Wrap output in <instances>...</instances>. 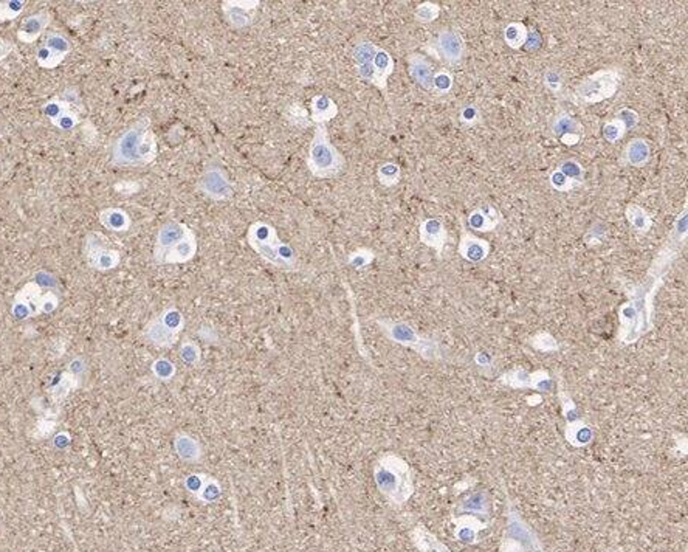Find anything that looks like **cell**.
<instances>
[{
    "instance_id": "26",
    "label": "cell",
    "mask_w": 688,
    "mask_h": 552,
    "mask_svg": "<svg viewBox=\"0 0 688 552\" xmlns=\"http://www.w3.org/2000/svg\"><path fill=\"white\" fill-rule=\"evenodd\" d=\"M338 115V106L327 95H315L310 101V121L326 124Z\"/></svg>"
},
{
    "instance_id": "56",
    "label": "cell",
    "mask_w": 688,
    "mask_h": 552,
    "mask_svg": "<svg viewBox=\"0 0 688 552\" xmlns=\"http://www.w3.org/2000/svg\"><path fill=\"white\" fill-rule=\"evenodd\" d=\"M59 306V298L58 295L49 290L42 293L41 301H39V314H51Z\"/></svg>"
},
{
    "instance_id": "17",
    "label": "cell",
    "mask_w": 688,
    "mask_h": 552,
    "mask_svg": "<svg viewBox=\"0 0 688 552\" xmlns=\"http://www.w3.org/2000/svg\"><path fill=\"white\" fill-rule=\"evenodd\" d=\"M419 238L422 244L433 248L437 253V258H441L448 240V231L439 217H426L419 225Z\"/></svg>"
},
{
    "instance_id": "58",
    "label": "cell",
    "mask_w": 688,
    "mask_h": 552,
    "mask_svg": "<svg viewBox=\"0 0 688 552\" xmlns=\"http://www.w3.org/2000/svg\"><path fill=\"white\" fill-rule=\"evenodd\" d=\"M35 283L41 287V289H47V290H51L54 292L58 289V281H56V278H54L51 274H49V271H39V274L35 276Z\"/></svg>"
},
{
    "instance_id": "50",
    "label": "cell",
    "mask_w": 688,
    "mask_h": 552,
    "mask_svg": "<svg viewBox=\"0 0 688 552\" xmlns=\"http://www.w3.org/2000/svg\"><path fill=\"white\" fill-rule=\"evenodd\" d=\"M152 372L154 376L163 382H169L171 379H174L176 376V364L168 359H157L152 363Z\"/></svg>"
},
{
    "instance_id": "9",
    "label": "cell",
    "mask_w": 688,
    "mask_h": 552,
    "mask_svg": "<svg viewBox=\"0 0 688 552\" xmlns=\"http://www.w3.org/2000/svg\"><path fill=\"white\" fill-rule=\"evenodd\" d=\"M149 129H151V118L149 116H142V118H138L130 128L124 130L113 145L112 160H111L112 165L120 168L140 166L138 147L140 143H142L143 135Z\"/></svg>"
},
{
    "instance_id": "63",
    "label": "cell",
    "mask_w": 688,
    "mask_h": 552,
    "mask_svg": "<svg viewBox=\"0 0 688 552\" xmlns=\"http://www.w3.org/2000/svg\"><path fill=\"white\" fill-rule=\"evenodd\" d=\"M115 190L121 194H134L138 190V185L130 183V182H121V183L115 185Z\"/></svg>"
},
{
    "instance_id": "8",
    "label": "cell",
    "mask_w": 688,
    "mask_h": 552,
    "mask_svg": "<svg viewBox=\"0 0 688 552\" xmlns=\"http://www.w3.org/2000/svg\"><path fill=\"white\" fill-rule=\"evenodd\" d=\"M183 328L185 318L182 312L176 307H168L146 324V328L143 329V337L147 343L157 348H171L178 341L180 332L183 331Z\"/></svg>"
},
{
    "instance_id": "16",
    "label": "cell",
    "mask_w": 688,
    "mask_h": 552,
    "mask_svg": "<svg viewBox=\"0 0 688 552\" xmlns=\"http://www.w3.org/2000/svg\"><path fill=\"white\" fill-rule=\"evenodd\" d=\"M199 190L213 200H226L233 196V186L221 168H209L199 180Z\"/></svg>"
},
{
    "instance_id": "53",
    "label": "cell",
    "mask_w": 688,
    "mask_h": 552,
    "mask_svg": "<svg viewBox=\"0 0 688 552\" xmlns=\"http://www.w3.org/2000/svg\"><path fill=\"white\" fill-rule=\"evenodd\" d=\"M549 183L552 188L555 191H558V192H570L574 188H577V183L572 182V180H569V178L560 173L558 169H553L551 176H549Z\"/></svg>"
},
{
    "instance_id": "29",
    "label": "cell",
    "mask_w": 688,
    "mask_h": 552,
    "mask_svg": "<svg viewBox=\"0 0 688 552\" xmlns=\"http://www.w3.org/2000/svg\"><path fill=\"white\" fill-rule=\"evenodd\" d=\"M412 543L420 552H451V549L429 532L424 525H417L411 531Z\"/></svg>"
},
{
    "instance_id": "18",
    "label": "cell",
    "mask_w": 688,
    "mask_h": 552,
    "mask_svg": "<svg viewBox=\"0 0 688 552\" xmlns=\"http://www.w3.org/2000/svg\"><path fill=\"white\" fill-rule=\"evenodd\" d=\"M259 5V2H242V0H226L222 4V10L226 22L230 23L233 28H245L248 25H252L254 20V10Z\"/></svg>"
},
{
    "instance_id": "13",
    "label": "cell",
    "mask_w": 688,
    "mask_h": 552,
    "mask_svg": "<svg viewBox=\"0 0 688 552\" xmlns=\"http://www.w3.org/2000/svg\"><path fill=\"white\" fill-rule=\"evenodd\" d=\"M188 231H190V228L182 222L169 221L166 223H163L157 233V239H155V247H154L155 262L163 264L168 252L186 236Z\"/></svg>"
},
{
    "instance_id": "48",
    "label": "cell",
    "mask_w": 688,
    "mask_h": 552,
    "mask_svg": "<svg viewBox=\"0 0 688 552\" xmlns=\"http://www.w3.org/2000/svg\"><path fill=\"white\" fill-rule=\"evenodd\" d=\"M375 258V254L374 252L371 250V248H358V250L355 252H352L349 254V258H348V264L350 267H354L355 270H362V269H366L369 264L374 261Z\"/></svg>"
},
{
    "instance_id": "2",
    "label": "cell",
    "mask_w": 688,
    "mask_h": 552,
    "mask_svg": "<svg viewBox=\"0 0 688 552\" xmlns=\"http://www.w3.org/2000/svg\"><path fill=\"white\" fill-rule=\"evenodd\" d=\"M374 481L379 492L395 508L403 506L414 493V473L402 456L381 455L374 465Z\"/></svg>"
},
{
    "instance_id": "55",
    "label": "cell",
    "mask_w": 688,
    "mask_h": 552,
    "mask_svg": "<svg viewBox=\"0 0 688 552\" xmlns=\"http://www.w3.org/2000/svg\"><path fill=\"white\" fill-rule=\"evenodd\" d=\"M614 118L620 120L623 123V126H625V129H627V132L637 128L639 123H640V115L634 111V109H629V107H622L620 111H617Z\"/></svg>"
},
{
    "instance_id": "60",
    "label": "cell",
    "mask_w": 688,
    "mask_h": 552,
    "mask_svg": "<svg viewBox=\"0 0 688 552\" xmlns=\"http://www.w3.org/2000/svg\"><path fill=\"white\" fill-rule=\"evenodd\" d=\"M543 44V39H541V35L538 33L536 30H529L527 31V39H526V44H524V49L532 51V50H538L539 47H541Z\"/></svg>"
},
{
    "instance_id": "4",
    "label": "cell",
    "mask_w": 688,
    "mask_h": 552,
    "mask_svg": "<svg viewBox=\"0 0 688 552\" xmlns=\"http://www.w3.org/2000/svg\"><path fill=\"white\" fill-rule=\"evenodd\" d=\"M377 324L388 340L412 349L422 359L428 362H439L445 360V357H447V351L439 341L420 336L410 323L391 320V318H380V320H377Z\"/></svg>"
},
{
    "instance_id": "15",
    "label": "cell",
    "mask_w": 688,
    "mask_h": 552,
    "mask_svg": "<svg viewBox=\"0 0 688 552\" xmlns=\"http://www.w3.org/2000/svg\"><path fill=\"white\" fill-rule=\"evenodd\" d=\"M453 525H455V539L457 541L462 545H476L479 534L490 526V520L468 514H455Z\"/></svg>"
},
{
    "instance_id": "61",
    "label": "cell",
    "mask_w": 688,
    "mask_h": 552,
    "mask_svg": "<svg viewBox=\"0 0 688 552\" xmlns=\"http://www.w3.org/2000/svg\"><path fill=\"white\" fill-rule=\"evenodd\" d=\"M474 363L478 364L479 368L490 369L491 364H493V359H491V355L489 352L479 351V352H476V355H474Z\"/></svg>"
},
{
    "instance_id": "42",
    "label": "cell",
    "mask_w": 688,
    "mask_h": 552,
    "mask_svg": "<svg viewBox=\"0 0 688 552\" xmlns=\"http://www.w3.org/2000/svg\"><path fill=\"white\" fill-rule=\"evenodd\" d=\"M380 47L375 45L371 41H362L355 45L354 51H352V58H354L355 66H362L364 62H369L374 59L375 53L379 51Z\"/></svg>"
},
{
    "instance_id": "35",
    "label": "cell",
    "mask_w": 688,
    "mask_h": 552,
    "mask_svg": "<svg viewBox=\"0 0 688 552\" xmlns=\"http://www.w3.org/2000/svg\"><path fill=\"white\" fill-rule=\"evenodd\" d=\"M157 152H159L157 138H155L154 132L149 129L143 135L142 143H140V147H138L140 166H145V165H149V163H152L155 160V157H157Z\"/></svg>"
},
{
    "instance_id": "34",
    "label": "cell",
    "mask_w": 688,
    "mask_h": 552,
    "mask_svg": "<svg viewBox=\"0 0 688 552\" xmlns=\"http://www.w3.org/2000/svg\"><path fill=\"white\" fill-rule=\"evenodd\" d=\"M527 27L522 22H510L507 23L503 31L504 42L510 47L512 50H521L527 39Z\"/></svg>"
},
{
    "instance_id": "10",
    "label": "cell",
    "mask_w": 688,
    "mask_h": 552,
    "mask_svg": "<svg viewBox=\"0 0 688 552\" xmlns=\"http://www.w3.org/2000/svg\"><path fill=\"white\" fill-rule=\"evenodd\" d=\"M499 382L509 386L510 390H534L538 393H549L553 390V379L544 369L529 372L521 367H515L501 374Z\"/></svg>"
},
{
    "instance_id": "45",
    "label": "cell",
    "mask_w": 688,
    "mask_h": 552,
    "mask_svg": "<svg viewBox=\"0 0 688 552\" xmlns=\"http://www.w3.org/2000/svg\"><path fill=\"white\" fill-rule=\"evenodd\" d=\"M543 84L553 95H560L563 87H565V76H563L558 68L551 67L543 73Z\"/></svg>"
},
{
    "instance_id": "22",
    "label": "cell",
    "mask_w": 688,
    "mask_h": 552,
    "mask_svg": "<svg viewBox=\"0 0 688 552\" xmlns=\"http://www.w3.org/2000/svg\"><path fill=\"white\" fill-rule=\"evenodd\" d=\"M490 509H491L490 495L486 491H478L467 495L465 498L460 500L457 503L455 514H468V515L490 520V514H491Z\"/></svg>"
},
{
    "instance_id": "46",
    "label": "cell",
    "mask_w": 688,
    "mask_h": 552,
    "mask_svg": "<svg viewBox=\"0 0 688 552\" xmlns=\"http://www.w3.org/2000/svg\"><path fill=\"white\" fill-rule=\"evenodd\" d=\"M601 134H603V138L606 140L608 143L614 145L617 142H620V140L627 135V129H625L623 123L620 120L613 118V120H609L603 124V128H601Z\"/></svg>"
},
{
    "instance_id": "28",
    "label": "cell",
    "mask_w": 688,
    "mask_h": 552,
    "mask_svg": "<svg viewBox=\"0 0 688 552\" xmlns=\"http://www.w3.org/2000/svg\"><path fill=\"white\" fill-rule=\"evenodd\" d=\"M551 134L558 140L565 135H584V128L572 115L561 111L555 115L551 124Z\"/></svg>"
},
{
    "instance_id": "52",
    "label": "cell",
    "mask_w": 688,
    "mask_h": 552,
    "mask_svg": "<svg viewBox=\"0 0 688 552\" xmlns=\"http://www.w3.org/2000/svg\"><path fill=\"white\" fill-rule=\"evenodd\" d=\"M70 107H73V106H70L67 101H64L62 98H51L50 101H47V103L42 106V112L51 123L53 120H56L62 112L67 111V109H70Z\"/></svg>"
},
{
    "instance_id": "39",
    "label": "cell",
    "mask_w": 688,
    "mask_h": 552,
    "mask_svg": "<svg viewBox=\"0 0 688 552\" xmlns=\"http://www.w3.org/2000/svg\"><path fill=\"white\" fill-rule=\"evenodd\" d=\"M529 345L539 352H555L560 349L557 338L551 332H538L529 338Z\"/></svg>"
},
{
    "instance_id": "49",
    "label": "cell",
    "mask_w": 688,
    "mask_h": 552,
    "mask_svg": "<svg viewBox=\"0 0 688 552\" xmlns=\"http://www.w3.org/2000/svg\"><path fill=\"white\" fill-rule=\"evenodd\" d=\"M44 45L50 47L51 50L62 54V56H67V54L72 51V44H70L68 39L66 36H62L61 33H49L47 35Z\"/></svg>"
},
{
    "instance_id": "59",
    "label": "cell",
    "mask_w": 688,
    "mask_h": 552,
    "mask_svg": "<svg viewBox=\"0 0 688 552\" xmlns=\"http://www.w3.org/2000/svg\"><path fill=\"white\" fill-rule=\"evenodd\" d=\"M605 238H606V230L600 228V225L597 223L596 227H592L588 233H586L584 240L589 247H594V245H600L601 243H603Z\"/></svg>"
},
{
    "instance_id": "31",
    "label": "cell",
    "mask_w": 688,
    "mask_h": 552,
    "mask_svg": "<svg viewBox=\"0 0 688 552\" xmlns=\"http://www.w3.org/2000/svg\"><path fill=\"white\" fill-rule=\"evenodd\" d=\"M372 66L375 68V75H377V81H379L377 89L386 95L388 78L394 73V67H395L394 58L391 56V53L386 51L385 49H379V51L375 53V56L372 59Z\"/></svg>"
},
{
    "instance_id": "57",
    "label": "cell",
    "mask_w": 688,
    "mask_h": 552,
    "mask_svg": "<svg viewBox=\"0 0 688 552\" xmlns=\"http://www.w3.org/2000/svg\"><path fill=\"white\" fill-rule=\"evenodd\" d=\"M207 475H202V473H192V475H188L185 479V487L186 491L192 493L194 496L200 492V489L203 487L207 481Z\"/></svg>"
},
{
    "instance_id": "43",
    "label": "cell",
    "mask_w": 688,
    "mask_h": 552,
    "mask_svg": "<svg viewBox=\"0 0 688 552\" xmlns=\"http://www.w3.org/2000/svg\"><path fill=\"white\" fill-rule=\"evenodd\" d=\"M27 2L23 0H4L0 2V23L18 19L25 10Z\"/></svg>"
},
{
    "instance_id": "47",
    "label": "cell",
    "mask_w": 688,
    "mask_h": 552,
    "mask_svg": "<svg viewBox=\"0 0 688 552\" xmlns=\"http://www.w3.org/2000/svg\"><path fill=\"white\" fill-rule=\"evenodd\" d=\"M441 16V6L434 2H422L416 11H414V19L420 23H431Z\"/></svg>"
},
{
    "instance_id": "7",
    "label": "cell",
    "mask_w": 688,
    "mask_h": 552,
    "mask_svg": "<svg viewBox=\"0 0 688 552\" xmlns=\"http://www.w3.org/2000/svg\"><path fill=\"white\" fill-rule=\"evenodd\" d=\"M499 552H544L541 540L509 500H507V525Z\"/></svg>"
},
{
    "instance_id": "20",
    "label": "cell",
    "mask_w": 688,
    "mask_h": 552,
    "mask_svg": "<svg viewBox=\"0 0 688 552\" xmlns=\"http://www.w3.org/2000/svg\"><path fill=\"white\" fill-rule=\"evenodd\" d=\"M51 22V13L49 10L37 11L22 20L18 30V39L23 44H33L42 36L47 27Z\"/></svg>"
},
{
    "instance_id": "62",
    "label": "cell",
    "mask_w": 688,
    "mask_h": 552,
    "mask_svg": "<svg viewBox=\"0 0 688 552\" xmlns=\"http://www.w3.org/2000/svg\"><path fill=\"white\" fill-rule=\"evenodd\" d=\"M290 111H292V118L290 120L293 123L301 121V124H304V126H307V124H310V123L306 121L307 120V112L304 111V109H301L300 106H292Z\"/></svg>"
},
{
    "instance_id": "64",
    "label": "cell",
    "mask_w": 688,
    "mask_h": 552,
    "mask_svg": "<svg viewBox=\"0 0 688 552\" xmlns=\"http://www.w3.org/2000/svg\"><path fill=\"white\" fill-rule=\"evenodd\" d=\"M11 51H13V44L0 37V61H4L10 56Z\"/></svg>"
},
{
    "instance_id": "30",
    "label": "cell",
    "mask_w": 688,
    "mask_h": 552,
    "mask_svg": "<svg viewBox=\"0 0 688 552\" xmlns=\"http://www.w3.org/2000/svg\"><path fill=\"white\" fill-rule=\"evenodd\" d=\"M174 450L180 460L185 462H199L202 460V446L197 439L186 433H180L174 439Z\"/></svg>"
},
{
    "instance_id": "33",
    "label": "cell",
    "mask_w": 688,
    "mask_h": 552,
    "mask_svg": "<svg viewBox=\"0 0 688 552\" xmlns=\"http://www.w3.org/2000/svg\"><path fill=\"white\" fill-rule=\"evenodd\" d=\"M625 216H627V221L629 222L631 228L634 230L637 235L644 236L653 227V217L651 214L646 211L644 207H640L639 204H629L625 209Z\"/></svg>"
},
{
    "instance_id": "37",
    "label": "cell",
    "mask_w": 688,
    "mask_h": 552,
    "mask_svg": "<svg viewBox=\"0 0 688 552\" xmlns=\"http://www.w3.org/2000/svg\"><path fill=\"white\" fill-rule=\"evenodd\" d=\"M377 177H379V182L383 186H386V188H393V186H395L398 182H400L402 169H400V166L397 165V163L386 161V163H383V165H380V168L377 169Z\"/></svg>"
},
{
    "instance_id": "32",
    "label": "cell",
    "mask_w": 688,
    "mask_h": 552,
    "mask_svg": "<svg viewBox=\"0 0 688 552\" xmlns=\"http://www.w3.org/2000/svg\"><path fill=\"white\" fill-rule=\"evenodd\" d=\"M98 219L106 230L115 233H124L130 228V217L121 208H104L99 213Z\"/></svg>"
},
{
    "instance_id": "3",
    "label": "cell",
    "mask_w": 688,
    "mask_h": 552,
    "mask_svg": "<svg viewBox=\"0 0 688 552\" xmlns=\"http://www.w3.org/2000/svg\"><path fill=\"white\" fill-rule=\"evenodd\" d=\"M247 240L248 245L271 266L285 271L298 270V256L290 245L278 238L273 225L262 221L252 223L247 231Z\"/></svg>"
},
{
    "instance_id": "38",
    "label": "cell",
    "mask_w": 688,
    "mask_h": 552,
    "mask_svg": "<svg viewBox=\"0 0 688 552\" xmlns=\"http://www.w3.org/2000/svg\"><path fill=\"white\" fill-rule=\"evenodd\" d=\"M64 59L66 56H62V54L51 50L50 47H47L44 44L39 47V50L36 51V62L41 68H47V70L56 68Z\"/></svg>"
},
{
    "instance_id": "5",
    "label": "cell",
    "mask_w": 688,
    "mask_h": 552,
    "mask_svg": "<svg viewBox=\"0 0 688 552\" xmlns=\"http://www.w3.org/2000/svg\"><path fill=\"white\" fill-rule=\"evenodd\" d=\"M346 160L331 142L326 124H317L309 147L307 168L317 178H332L343 173Z\"/></svg>"
},
{
    "instance_id": "12",
    "label": "cell",
    "mask_w": 688,
    "mask_h": 552,
    "mask_svg": "<svg viewBox=\"0 0 688 552\" xmlns=\"http://www.w3.org/2000/svg\"><path fill=\"white\" fill-rule=\"evenodd\" d=\"M429 50L436 53V56L448 66H459L465 58L467 47L462 35L456 30L443 28L434 41L429 44Z\"/></svg>"
},
{
    "instance_id": "24",
    "label": "cell",
    "mask_w": 688,
    "mask_h": 552,
    "mask_svg": "<svg viewBox=\"0 0 688 552\" xmlns=\"http://www.w3.org/2000/svg\"><path fill=\"white\" fill-rule=\"evenodd\" d=\"M651 159V146L645 138H632L623 151V165L645 168Z\"/></svg>"
},
{
    "instance_id": "27",
    "label": "cell",
    "mask_w": 688,
    "mask_h": 552,
    "mask_svg": "<svg viewBox=\"0 0 688 552\" xmlns=\"http://www.w3.org/2000/svg\"><path fill=\"white\" fill-rule=\"evenodd\" d=\"M565 438L572 447L582 448L592 444V441L596 439V431H594V429L588 422H584L583 419H580V421L577 422L566 424Z\"/></svg>"
},
{
    "instance_id": "40",
    "label": "cell",
    "mask_w": 688,
    "mask_h": 552,
    "mask_svg": "<svg viewBox=\"0 0 688 552\" xmlns=\"http://www.w3.org/2000/svg\"><path fill=\"white\" fill-rule=\"evenodd\" d=\"M560 173L565 174L569 180H572L575 182L578 186L583 185V180H584V168L583 165L578 160L575 159H566V160H563L558 168H557Z\"/></svg>"
},
{
    "instance_id": "36",
    "label": "cell",
    "mask_w": 688,
    "mask_h": 552,
    "mask_svg": "<svg viewBox=\"0 0 688 552\" xmlns=\"http://www.w3.org/2000/svg\"><path fill=\"white\" fill-rule=\"evenodd\" d=\"M453 87H455V76H453L450 70L441 68L437 70V72H434L431 92L429 93H433V95L437 97H443V95H448V93L453 90Z\"/></svg>"
},
{
    "instance_id": "23",
    "label": "cell",
    "mask_w": 688,
    "mask_h": 552,
    "mask_svg": "<svg viewBox=\"0 0 688 552\" xmlns=\"http://www.w3.org/2000/svg\"><path fill=\"white\" fill-rule=\"evenodd\" d=\"M408 72L422 89L431 92L434 68L425 56H422L419 53H411L408 56Z\"/></svg>"
},
{
    "instance_id": "6",
    "label": "cell",
    "mask_w": 688,
    "mask_h": 552,
    "mask_svg": "<svg viewBox=\"0 0 688 552\" xmlns=\"http://www.w3.org/2000/svg\"><path fill=\"white\" fill-rule=\"evenodd\" d=\"M622 73L619 68H601L596 73L586 76L583 81L577 84L574 92V101L580 106L598 104L606 99H611L620 87Z\"/></svg>"
},
{
    "instance_id": "19",
    "label": "cell",
    "mask_w": 688,
    "mask_h": 552,
    "mask_svg": "<svg viewBox=\"0 0 688 552\" xmlns=\"http://www.w3.org/2000/svg\"><path fill=\"white\" fill-rule=\"evenodd\" d=\"M459 254L472 264H479L486 261L490 254V243L486 239L473 235V233L462 230L457 247Z\"/></svg>"
},
{
    "instance_id": "1",
    "label": "cell",
    "mask_w": 688,
    "mask_h": 552,
    "mask_svg": "<svg viewBox=\"0 0 688 552\" xmlns=\"http://www.w3.org/2000/svg\"><path fill=\"white\" fill-rule=\"evenodd\" d=\"M688 235V209L684 207L677 214L667 243L656 253L645 278L627 292L628 301L619 309V345L629 346L636 343L653 329V301L654 295L663 284V278L671 270L675 261L681 256Z\"/></svg>"
},
{
    "instance_id": "41",
    "label": "cell",
    "mask_w": 688,
    "mask_h": 552,
    "mask_svg": "<svg viewBox=\"0 0 688 552\" xmlns=\"http://www.w3.org/2000/svg\"><path fill=\"white\" fill-rule=\"evenodd\" d=\"M221 496H222V486L219 484L217 479L208 477L205 484H203V487L200 489V492L195 495V498H197L200 503L213 504L221 498Z\"/></svg>"
},
{
    "instance_id": "25",
    "label": "cell",
    "mask_w": 688,
    "mask_h": 552,
    "mask_svg": "<svg viewBox=\"0 0 688 552\" xmlns=\"http://www.w3.org/2000/svg\"><path fill=\"white\" fill-rule=\"evenodd\" d=\"M195 253H197V239H195L192 230H190L186 236L168 252L163 264H185L191 261Z\"/></svg>"
},
{
    "instance_id": "14",
    "label": "cell",
    "mask_w": 688,
    "mask_h": 552,
    "mask_svg": "<svg viewBox=\"0 0 688 552\" xmlns=\"http://www.w3.org/2000/svg\"><path fill=\"white\" fill-rule=\"evenodd\" d=\"M42 297V289L35 281L25 284V287L16 293L11 314L16 320H28L39 314V301Z\"/></svg>"
},
{
    "instance_id": "11",
    "label": "cell",
    "mask_w": 688,
    "mask_h": 552,
    "mask_svg": "<svg viewBox=\"0 0 688 552\" xmlns=\"http://www.w3.org/2000/svg\"><path fill=\"white\" fill-rule=\"evenodd\" d=\"M84 258L92 269L109 271L118 267L121 254L118 250L106 247L104 238L99 233H89L84 240Z\"/></svg>"
},
{
    "instance_id": "51",
    "label": "cell",
    "mask_w": 688,
    "mask_h": 552,
    "mask_svg": "<svg viewBox=\"0 0 688 552\" xmlns=\"http://www.w3.org/2000/svg\"><path fill=\"white\" fill-rule=\"evenodd\" d=\"M51 124L59 130H72L80 124V115L73 111V107H70L62 112L56 120H53Z\"/></svg>"
},
{
    "instance_id": "54",
    "label": "cell",
    "mask_w": 688,
    "mask_h": 552,
    "mask_svg": "<svg viewBox=\"0 0 688 552\" xmlns=\"http://www.w3.org/2000/svg\"><path fill=\"white\" fill-rule=\"evenodd\" d=\"M481 120H482V115L479 107L476 104H465L462 109H460L459 121L462 123L464 126L467 128L474 126V124H478Z\"/></svg>"
},
{
    "instance_id": "44",
    "label": "cell",
    "mask_w": 688,
    "mask_h": 552,
    "mask_svg": "<svg viewBox=\"0 0 688 552\" xmlns=\"http://www.w3.org/2000/svg\"><path fill=\"white\" fill-rule=\"evenodd\" d=\"M180 357L190 367H197L202 362V351L195 341L183 340L182 345H180Z\"/></svg>"
},
{
    "instance_id": "21",
    "label": "cell",
    "mask_w": 688,
    "mask_h": 552,
    "mask_svg": "<svg viewBox=\"0 0 688 552\" xmlns=\"http://www.w3.org/2000/svg\"><path fill=\"white\" fill-rule=\"evenodd\" d=\"M501 222H503L501 213H499L498 209L491 205H482V207L474 208L473 211L467 217L468 227L474 231H479V233L493 231L498 228V225Z\"/></svg>"
}]
</instances>
